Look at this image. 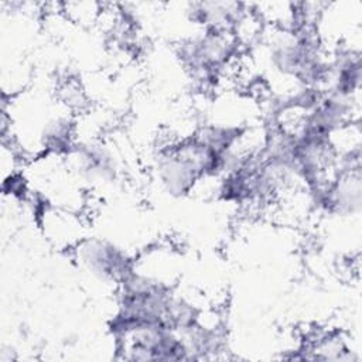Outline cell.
<instances>
[{
	"instance_id": "6da1fadb",
	"label": "cell",
	"mask_w": 362,
	"mask_h": 362,
	"mask_svg": "<svg viewBox=\"0 0 362 362\" xmlns=\"http://www.w3.org/2000/svg\"><path fill=\"white\" fill-rule=\"evenodd\" d=\"M38 215L41 216L44 233L55 245L71 249L82 242V223L75 214L44 205Z\"/></svg>"
}]
</instances>
